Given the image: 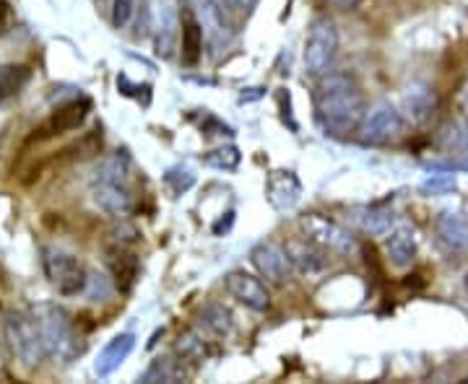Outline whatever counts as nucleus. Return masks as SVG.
Wrapping results in <instances>:
<instances>
[{
  "mask_svg": "<svg viewBox=\"0 0 468 384\" xmlns=\"http://www.w3.org/2000/svg\"><path fill=\"white\" fill-rule=\"evenodd\" d=\"M315 112L323 130L334 138L356 133L365 118V97L349 73H323L315 88Z\"/></svg>",
  "mask_w": 468,
  "mask_h": 384,
  "instance_id": "obj_1",
  "label": "nucleus"
},
{
  "mask_svg": "<svg viewBox=\"0 0 468 384\" xmlns=\"http://www.w3.org/2000/svg\"><path fill=\"white\" fill-rule=\"evenodd\" d=\"M34 317L42 333L45 356H50L60 364H70L84 353V335L79 333L76 319L58 304H42L34 309Z\"/></svg>",
  "mask_w": 468,
  "mask_h": 384,
  "instance_id": "obj_2",
  "label": "nucleus"
},
{
  "mask_svg": "<svg viewBox=\"0 0 468 384\" xmlns=\"http://www.w3.org/2000/svg\"><path fill=\"white\" fill-rule=\"evenodd\" d=\"M5 340L8 348L27 368H34L45 358V346H42V333L34 312H8L5 315Z\"/></svg>",
  "mask_w": 468,
  "mask_h": 384,
  "instance_id": "obj_3",
  "label": "nucleus"
},
{
  "mask_svg": "<svg viewBox=\"0 0 468 384\" xmlns=\"http://www.w3.org/2000/svg\"><path fill=\"white\" fill-rule=\"evenodd\" d=\"M335 55H338V29H335L334 18H313L307 29V39H304V52H302L304 70L310 76H323L334 66Z\"/></svg>",
  "mask_w": 468,
  "mask_h": 384,
  "instance_id": "obj_4",
  "label": "nucleus"
},
{
  "mask_svg": "<svg viewBox=\"0 0 468 384\" xmlns=\"http://www.w3.org/2000/svg\"><path fill=\"white\" fill-rule=\"evenodd\" d=\"M42 270H45L48 281L63 296L84 294L86 267L70 252L60 250V247H42Z\"/></svg>",
  "mask_w": 468,
  "mask_h": 384,
  "instance_id": "obj_5",
  "label": "nucleus"
},
{
  "mask_svg": "<svg viewBox=\"0 0 468 384\" xmlns=\"http://www.w3.org/2000/svg\"><path fill=\"white\" fill-rule=\"evenodd\" d=\"M356 130H359L362 143H367V146H390V143H399L406 135V119L393 104L380 101L378 107L365 112Z\"/></svg>",
  "mask_w": 468,
  "mask_h": 384,
  "instance_id": "obj_6",
  "label": "nucleus"
},
{
  "mask_svg": "<svg viewBox=\"0 0 468 384\" xmlns=\"http://www.w3.org/2000/svg\"><path fill=\"white\" fill-rule=\"evenodd\" d=\"M196 18L201 24L203 39L217 55L232 45L234 26L224 11V0H196Z\"/></svg>",
  "mask_w": 468,
  "mask_h": 384,
  "instance_id": "obj_7",
  "label": "nucleus"
},
{
  "mask_svg": "<svg viewBox=\"0 0 468 384\" xmlns=\"http://www.w3.org/2000/svg\"><path fill=\"white\" fill-rule=\"evenodd\" d=\"M302 232L307 234L310 242H315L318 247L323 250H334L341 252V254H349L354 252V239L351 234L344 229V226H338L335 221L331 218H323L318 213H310V216H302Z\"/></svg>",
  "mask_w": 468,
  "mask_h": 384,
  "instance_id": "obj_8",
  "label": "nucleus"
},
{
  "mask_svg": "<svg viewBox=\"0 0 468 384\" xmlns=\"http://www.w3.org/2000/svg\"><path fill=\"white\" fill-rule=\"evenodd\" d=\"M146 21H149L151 36H154V52L169 60L177 50V16H175L172 5L154 0Z\"/></svg>",
  "mask_w": 468,
  "mask_h": 384,
  "instance_id": "obj_9",
  "label": "nucleus"
},
{
  "mask_svg": "<svg viewBox=\"0 0 468 384\" xmlns=\"http://www.w3.org/2000/svg\"><path fill=\"white\" fill-rule=\"evenodd\" d=\"M224 288L229 291V296L245 304L252 312H268L271 309V294L263 285L261 278H255L245 270H232L224 275Z\"/></svg>",
  "mask_w": 468,
  "mask_h": 384,
  "instance_id": "obj_10",
  "label": "nucleus"
},
{
  "mask_svg": "<svg viewBox=\"0 0 468 384\" xmlns=\"http://www.w3.org/2000/svg\"><path fill=\"white\" fill-rule=\"evenodd\" d=\"M250 257L252 265L258 267V273L266 278L268 284H286L292 265H289V257H286L284 247H279V244H273V242H261V244L252 247Z\"/></svg>",
  "mask_w": 468,
  "mask_h": 384,
  "instance_id": "obj_11",
  "label": "nucleus"
},
{
  "mask_svg": "<svg viewBox=\"0 0 468 384\" xmlns=\"http://www.w3.org/2000/svg\"><path fill=\"white\" fill-rule=\"evenodd\" d=\"M91 201H94V205L100 211L115 218L128 216L133 211V195H131V190L122 182H100V180H94V184H91Z\"/></svg>",
  "mask_w": 468,
  "mask_h": 384,
  "instance_id": "obj_12",
  "label": "nucleus"
},
{
  "mask_svg": "<svg viewBox=\"0 0 468 384\" xmlns=\"http://www.w3.org/2000/svg\"><path fill=\"white\" fill-rule=\"evenodd\" d=\"M89 112H91V99H86V97H76V99L66 101L63 107H58L55 112H52V118L48 119V125L42 128V133L45 135H63V133H73V130H79L81 125L89 118Z\"/></svg>",
  "mask_w": 468,
  "mask_h": 384,
  "instance_id": "obj_13",
  "label": "nucleus"
},
{
  "mask_svg": "<svg viewBox=\"0 0 468 384\" xmlns=\"http://www.w3.org/2000/svg\"><path fill=\"white\" fill-rule=\"evenodd\" d=\"M135 348V335L133 333H120L115 335L104 348L97 356V361H94V374L100 377V379H107V377H112L117 368L125 364V358L133 353Z\"/></svg>",
  "mask_w": 468,
  "mask_h": 384,
  "instance_id": "obj_14",
  "label": "nucleus"
},
{
  "mask_svg": "<svg viewBox=\"0 0 468 384\" xmlns=\"http://www.w3.org/2000/svg\"><path fill=\"white\" fill-rule=\"evenodd\" d=\"M284 252L286 257H289V265L294 267L297 273H302V275H315V273H320L323 267L328 265L323 247H318L310 239H292V242H286Z\"/></svg>",
  "mask_w": 468,
  "mask_h": 384,
  "instance_id": "obj_15",
  "label": "nucleus"
},
{
  "mask_svg": "<svg viewBox=\"0 0 468 384\" xmlns=\"http://www.w3.org/2000/svg\"><path fill=\"white\" fill-rule=\"evenodd\" d=\"M302 198V184L294 171H273L268 180V201L279 211H292Z\"/></svg>",
  "mask_w": 468,
  "mask_h": 384,
  "instance_id": "obj_16",
  "label": "nucleus"
},
{
  "mask_svg": "<svg viewBox=\"0 0 468 384\" xmlns=\"http://www.w3.org/2000/svg\"><path fill=\"white\" fill-rule=\"evenodd\" d=\"M107 267H110V273L115 278L117 291L128 294L133 288L135 278H138V257H135L133 252L115 244L112 250L107 252Z\"/></svg>",
  "mask_w": 468,
  "mask_h": 384,
  "instance_id": "obj_17",
  "label": "nucleus"
},
{
  "mask_svg": "<svg viewBox=\"0 0 468 384\" xmlns=\"http://www.w3.org/2000/svg\"><path fill=\"white\" fill-rule=\"evenodd\" d=\"M437 236L440 242L455 252L468 250V216L458 213V211H448L437 218Z\"/></svg>",
  "mask_w": 468,
  "mask_h": 384,
  "instance_id": "obj_18",
  "label": "nucleus"
},
{
  "mask_svg": "<svg viewBox=\"0 0 468 384\" xmlns=\"http://www.w3.org/2000/svg\"><path fill=\"white\" fill-rule=\"evenodd\" d=\"M385 252H388V260L396 267L411 265L414 257H417V239H414V232L406 229V226L390 232L388 239H385Z\"/></svg>",
  "mask_w": 468,
  "mask_h": 384,
  "instance_id": "obj_19",
  "label": "nucleus"
},
{
  "mask_svg": "<svg viewBox=\"0 0 468 384\" xmlns=\"http://www.w3.org/2000/svg\"><path fill=\"white\" fill-rule=\"evenodd\" d=\"M29 81H32V67L29 66H21V63L0 66V104L18 97Z\"/></svg>",
  "mask_w": 468,
  "mask_h": 384,
  "instance_id": "obj_20",
  "label": "nucleus"
},
{
  "mask_svg": "<svg viewBox=\"0 0 468 384\" xmlns=\"http://www.w3.org/2000/svg\"><path fill=\"white\" fill-rule=\"evenodd\" d=\"M203 55V29L198 24L196 14L190 11V5H185L183 21V63L185 66H196Z\"/></svg>",
  "mask_w": 468,
  "mask_h": 384,
  "instance_id": "obj_21",
  "label": "nucleus"
},
{
  "mask_svg": "<svg viewBox=\"0 0 468 384\" xmlns=\"http://www.w3.org/2000/svg\"><path fill=\"white\" fill-rule=\"evenodd\" d=\"M198 325H201V330L206 335H211V337H227V335L232 333L234 327V319L232 312L224 306V304H208V306H203L201 317H198Z\"/></svg>",
  "mask_w": 468,
  "mask_h": 384,
  "instance_id": "obj_22",
  "label": "nucleus"
},
{
  "mask_svg": "<svg viewBox=\"0 0 468 384\" xmlns=\"http://www.w3.org/2000/svg\"><path fill=\"white\" fill-rule=\"evenodd\" d=\"M183 358H156L151 361V367L141 374V382H183L187 371L183 367Z\"/></svg>",
  "mask_w": 468,
  "mask_h": 384,
  "instance_id": "obj_23",
  "label": "nucleus"
},
{
  "mask_svg": "<svg viewBox=\"0 0 468 384\" xmlns=\"http://www.w3.org/2000/svg\"><path fill=\"white\" fill-rule=\"evenodd\" d=\"M131 167H133V161H131V156H128V150H117L112 156H107L104 161L97 169V177L94 180H100V182H128V177H131Z\"/></svg>",
  "mask_w": 468,
  "mask_h": 384,
  "instance_id": "obj_24",
  "label": "nucleus"
},
{
  "mask_svg": "<svg viewBox=\"0 0 468 384\" xmlns=\"http://www.w3.org/2000/svg\"><path fill=\"white\" fill-rule=\"evenodd\" d=\"M406 109H409V115L417 122L430 119L432 112H435V91L430 86H411L406 91Z\"/></svg>",
  "mask_w": 468,
  "mask_h": 384,
  "instance_id": "obj_25",
  "label": "nucleus"
},
{
  "mask_svg": "<svg viewBox=\"0 0 468 384\" xmlns=\"http://www.w3.org/2000/svg\"><path fill=\"white\" fill-rule=\"evenodd\" d=\"M175 353L183 358V361H190V364H201L208 356V346H206V337L198 330H187L177 337L175 343Z\"/></svg>",
  "mask_w": 468,
  "mask_h": 384,
  "instance_id": "obj_26",
  "label": "nucleus"
},
{
  "mask_svg": "<svg viewBox=\"0 0 468 384\" xmlns=\"http://www.w3.org/2000/svg\"><path fill=\"white\" fill-rule=\"evenodd\" d=\"M354 221L369 234H388L390 226H393V213L378 211V208H362V211H356Z\"/></svg>",
  "mask_w": 468,
  "mask_h": 384,
  "instance_id": "obj_27",
  "label": "nucleus"
},
{
  "mask_svg": "<svg viewBox=\"0 0 468 384\" xmlns=\"http://www.w3.org/2000/svg\"><path fill=\"white\" fill-rule=\"evenodd\" d=\"M239 161H242V153H239L237 146H221V149L208 150L203 156V164L206 167L224 169V171H234V169L239 167Z\"/></svg>",
  "mask_w": 468,
  "mask_h": 384,
  "instance_id": "obj_28",
  "label": "nucleus"
},
{
  "mask_svg": "<svg viewBox=\"0 0 468 384\" xmlns=\"http://www.w3.org/2000/svg\"><path fill=\"white\" fill-rule=\"evenodd\" d=\"M112 294V284L107 275H101L97 270H86V285H84V296L91 301H104L110 299Z\"/></svg>",
  "mask_w": 468,
  "mask_h": 384,
  "instance_id": "obj_29",
  "label": "nucleus"
},
{
  "mask_svg": "<svg viewBox=\"0 0 468 384\" xmlns=\"http://www.w3.org/2000/svg\"><path fill=\"white\" fill-rule=\"evenodd\" d=\"M165 182L169 184V190H172L175 195H183V192H187V190L196 184V174L185 167H172L167 169V174H165Z\"/></svg>",
  "mask_w": 468,
  "mask_h": 384,
  "instance_id": "obj_30",
  "label": "nucleus"
},
{
  "mask_svg": "<svg viewBox=\"0 0 468 384\" xmlns=\"http://www.w3.org/2000/svg\"><path fill=\"white\" fill-rule=\"evenodd\" d=\"M135 14L133 0H112V26L115 29H125L131 24Z\"/></svg>",
  "mask_w": 468,
  "mask_h": 384,
  "instance_id": "obj_31",
  "label": "nucleus"
},
{
  "mask_svg": "<svg viewBox=\"0 0 468 384\" xmlns=\"http://www.w3.org/2000/svg\"><path fill=\"white\" fill-rule=\"evenodd\" d=\"M135 239H138V232H135L131 223H120L112 229V242L120 244V247H128V244H133Z\"/></svg>",
  "mask_w": 468,
  "mask_h": 384,
  "instance_id": "obj_32",
  "label": "nucleus"
},
{
  "mask_svg": "<svg viewBox=\"0 0 468 384\" xmlns=\"http://www.w3.org/2000/svg\"><path fill=\"white\" fill-rule=\"evenodd\" d=\"M203 133L208 135V138H214V135H227V138H232L234 130L229 125H224L221 119L206 118V122H203Z\"/></svg>",
  "mask_w": 468,
  "mask_h": 384,
  "instance_id": "obj_33",
  "label": "nucleus"
},
{
  "mask_svg": "<svg viewBox=\"0 0 468 384\" xmlns=\"http://www.w3.org/2000/svg\"><path fill=\"white\" fill-rule=\"evenodd\" d=\"M279 104H282V115H284V122L292 128V130H297V119L292 115V94H289V88H282L279 91Z\"/></svg>",
  "mask_w": 468,
  "mask_h": 384,
  "instance_id": "obj_34",
  "label": "nucleus"
},
{
  "mask_svg": "<svg viewBox=\"0 0 468 384\" xmlns=\"http://www.w3.org/2000/svg\"><path fill=\"white\" fill-rule=\"evenodd\" d=\"M452 187H455L452 177H440V174H437L432 180H427L421 190H424V192H442V190H452Z\"/></svg>",
  "mask_w": 468,
  "mask_h": 384,
  "instance_id": "obj_35",
  "label": "nucleus"
},
{
  "mask_svg": "<svg viewBox=\"0 0 468 384\" xmlns=\"http://www.w3.org/2000/svg\"><path fill=\"white\" fill-rule=\"evenodd\" d=\"M266 97V88L263 86H252V88H242L239 94V104H250V101H258Z\"/></svg>",
  "mask_w": 468,
  "mask_h": 384,
  "instance_id": "obj_36",
  "label": "nucleus"
},
{
  "mask_svg": "<svg viewBox=\"0 0 468 384\" xmlns=\"http://www.w3.org/2000/svg\"><path fill=\"white\" fill-rule=\"evenodd\" d=\"M461 91H463V107H466V122H463V128H461L458 133H461V143H463V146H468V78H466V81H463V88H461Z\"/></svg>",
  "mask_w": 468,
  "mask_h": 384,
  "instance_id": "obj_37",
  "label": "nucleus"
},
{
  "mask_svg": "<svg viewBox=\"0 0 468 384\" xmlns=\"http://www.w3.org/2000/svg\"><path fill=\"white\" fill-rule=\"evenodd\" d=\"M331 8H335V11H354V8H359V3L362 0H325Z\"/></svg>",
  "mask_w": 468,
  "mask_h": 384,
  "instance_id": "obj_38",
  "label": "nucleus"
},
{
  "mask_svg": "<svg viewBox=\"0 0 468 384\" xmlns=\"http://www.w3.org/2000/svg\"><path fill=\"white\" fill-rule=\"evenodd\" d=\"M232 223H234V211H229V213H227V218H221L218 223H214V234L217 236L227 234V232L232 229Z\"/></svg>",
  "mask_w": 468,
  "mask_h": 384,
  "instance_id": "obj_39",
  "label": "nucleus"
},
{
  "mask_svg": "<svg viewBox=\"0 0 468 384\" xmlns=\"http://www.w3.org/2000/svg\"><path fill=\"white\" fill-rule=\"evenodd\" d=\"M8 21H11V5L5 0H0V32H5Z\"/></svg>",
  "mask_w": 468,
  "mask_h": 384,
  "instance_id": "obj_40",
  "label": "nucleus"
},
{
  "mask_svg": "<svg viewBox=\"0 0 468 384\" xmlns=\"http://www.w3.org/2000/svg\"><path fill=\"white\" fill-rule=\"evenodd\" d=\"M224 3H227V5H232V8H237V11H248L255 0H224Z\"/></svg>",
  "mask_w": 468,
  "mask_h": 384,
  "instance_id": "obj_41",
  "label": "nucleus"
},
{
  "mask_svg": "<svg viewBox=\"0 0 468 384\" xmlns=\"http://www.w3.org/2000/svg\"><path fill=\"white\" fill-rule=\"evenodd\" d=\"M466 288H468V278H466Z\"/></svg>",
  "mask_w": 468,
  "mask_h": 384,
  "instance_id": "obj_42",
  "label": "nucleus"
}]
</instances>
